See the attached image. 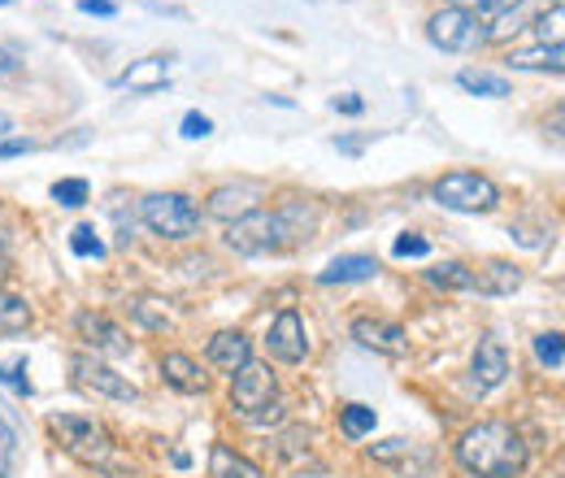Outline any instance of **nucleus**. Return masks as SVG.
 I'll use <instances>...</instances> for the list:
<instances>
[{"label": "nucleus", "instance_id": "nucleus-1", "mask_svg": "<svg viewBox=\"0 0 565 478\" xmlns=\"http://www.w3.org/2000/svg\"><path fill=\"white\" fill-rule=\"evenodd\" d=\"M313 226H318V213L305 209L300 201L287 209H275V213L253 209V213H244V217H235L226 226V244L239 257H266V253H282V248L309 240Z\"/></svg>", "mask_w": 565, "mask_h": 478}, {"label": "nucleus", "instance_id": "nucleus-2", "mask_svg": "<svg viewBox=\"0 0 565 478\" xmlns=\"http://www.w3.org/2000/svg\"><path fill=\"white\" fill-rule=\"evenodd\" d=\"M457 466L475 478H518L526 470V439L509 422H479L457 439Z\"/></svg>", "mask_w": 565, "mask_h": 478}, {"label": "nucleus", "instance_id": "nucleus-3", "mask_svg": "<svg viewBox=\"0 0 565 478\" xmlns=\"http://www.w3.org/2000/svg\"><path fill=\"white\" fill-rule=\"evenodd\" d=\"M49 431H53V439L71 453L74 461L96 466V470H109V466H114V435H109L96 417H83V413H53V417H49Z\"/></svg>", "mask_w": 565, "mask_h": 478}, {"label": "nucleus", "instance_id": "nucleus-4", "mask_svg": "<svg viewBox=\"0 0 565 478\" xmlns=\"http://www.w3.org/2000/svg\"><path fill=\"white\" fill-rule=\"evenodd\" d=\"M430 201L452 213H492L500 205V188L479 170H448L444 179H435Z\"/></svg>", "mask_w": 565, "mask_h": 478}, {"label": "nucleus", "instance_id": "nucleus-5", "mask_svg": "<svg viewBox=\"0 0 565 478\" xmlns=\"http://www.w3.org/2000/svg\"><path fill=\"white\" fill-rule=\"evenodd\" d=\"M143 226L161 240H192L201 226V209L192 205L183 192H152L140 201Z\"/></svg>", "mask_w": 565, "mask_h": 478}, {"label": "nucleus", "instance_id": "nucleus-6", "mask_svg": "<svg viewBox=\"0 0 565 478\" xmlns=\"http://www.w3.org/2000/svg\"><path fill=\"white\" fill-rule=\"evenodd\" d=\"M275 401H279V379L266 361H248L231 374V410L244 413L248 422H257Z\"/></svg>", "mask_w": 565, "mask_h": 478}, {"label": "nucleus", "instance_id": "nucleus-7", "mask_svg": "<svg viewBox=\"0 0 565 478\" xmlns=\"http://www.w3.org/2000/svg\"><path fill=\"white\" fill-rule=\"evenodd\" d=\"M426 40L435 49H444V53H470V49L483 44V22L475 13H466V9H457V4H444L439 13H430Z\"/></svg>", "mask_w": 565, "mask_h": 478}, {"label": "nucleus", "instance_id": "nucleus-8", "mask_svg": "<svg viewBox=\"0 0 565 478\" xmlns=\"http://www.w3.org/2000/svg\"><path fill=\"white\" fill-rule=\"evenodd\" d=\"M71 374L83 392H96V396H105V401H127V405H131V401H140V387H136L131 379H122L114 365L96 361L92 352H74Z\"/></svg>", "mask_w": 565, "mask_h": 478}, {"label": "nucleus", "instance_id": "nucleus-9", "mask_svg": "<svg viewBox=\"0 0 565 478\" xmlns=\"http://www.w3.org/2000/svg\"><path fill=\"white\" fill-rule=\"evenodd\" d=\"M266 348H270V357L282 361V365H300V361L309 357V331H305V318H300L296 309H282L279 318L270 322V331H266Z\"/></svg>", "mask_w": 565, "mask_h": 478}, {"label": "nucleus", "instance_id": "nucleus-10", "mask_svg": "<svg viewBox=\"0 0 565 478\" xmlns=\"http://www.w3.org/2000/svg\"><path fill=\"white\" fill-rule=\"evenodd\" d=\"M509 379V352L495 336H483L475 348V361H470V392L475 396H488L500 383Z\"/></svg>", "mask_w": 565, "mask_h": 478}, {"label": "nucleus", "instance_id": "nucleus-11", "mask_svg": "<svg viewBox=\"0 0 565 478\" xmlns=\"http://www.w3.org/2000/svg\"><path fill=\"white\" fill-rule=\"evenodd\" d=\"M74 331H78V340L87 343V348H96V352H114V357H127L131 352V340H127V331L114 322V318H105V314H78L74 318Z\"/></svg>", "mask_w": 565, "mask_h": 478}, {"label": "nucleus", "instance_id": "nucleus-12", "mask_svg": "<svg viewBox=\"0 0 565 478\" xmlns=\"http://www.w3.org/2000/svg\"><path fill=\"white\" fill-rule=\"evenodd\" d=\"M353 340L370 352H383V357H401L409 348V336L405 327L396 322H379V318H356L353 322Z\"/></svg>", "mask_w": 565, "mask_h": 478}, {"label": "nucleus", "instance_id": "nucleus-13", "mask_svg": "<svg viewBox=\"0 0 565 478\" xmlns=\"http://www.w3.org/2000/svg\"><path fill=\"white\" fill-rule=\"evenodd\" d=\"M161 379H166L174 392H183V396H201V392L210 387V374H205L188 352H166V357H161Z\"/></svg>", "mask_w": 565, "mask_h": 478}, {"label": "nucleus", "instance_id": "nucleus-14", "mask_svg": "<svg viewBox=\"0 0 565 478\" xmlns=\"http://www.w3.org/2000/svg\"><path fill=\"white\" fill-rule=\"evenodd\" d=\"M205 352H210V365H217L222 374H235L239 365L253 361V343H248L244 331H217Z\"/></svg>", "mask_w": 565, "mask_h": 478}, {"label": "nucleus", "instance_id": "nucleus-15", "mask_svg": "<svg viewBox=\"0 0 565 478\" xmlns=\"http://www.w3.org/2000/svg\"><path fill=\"white\" fill-rule=\"evenodd\" d=\"M257 188L253 183H226V188H217L210 196V217H222V222H235V217H244V213H253L257 209Z\"/></svg>", "mask_w": 565, "mask_h": 478}, {"label": "nucleus", "instance_id": "nucleus-16", "mask_svg": "<svg viewBox=\"0 0 565 478\" xmlns=\"http://www.w3.org/2000/svg\"><path fill=\"white\" fill-rule=\"evenodd\" d=\"M470 274H475L470 291H479V296H513L522 287V270L513 262H483L479 270Z\"/></svg>", "mask_w": 565, "mask_h": 478}, {"label": "nucleus", "instance_id": "nucleus-17", "mask_svg": "<svg viewBox=\"0 0 565 478\" xmlns=\"http://www.w3.org/2000/svg\"><path fill=\"white\" fill-rule=\"evenodd\" d=\"M379 274V262L374 257H365V253H344V257H335L327 270H318V283L322 287H331V283H365V278H374Z\"/></svg>", "mask_w": 565, "mask_h": 478}, {"label": "nucleus", "instance_id": "nucleus-18", "mask_svg": "<svg viewBox=\"0 0 565 478\" xmlns=\"http://www.w3.org/2000/svg\"><path fill=\"white\" fill-rule=\"evenodd\" d=\"M118 83L131 87V92H161V87L170 83V62H166V57H143V62H136Z\"/></svg>", "mask_w": 565, "mask_h": 478}, {"label": "nucleus", "instance_id": "nucleus-19", "mask_svg": "<svg viewBox=\"0 0 565 478\" xmlns=\"http://www.w3.org/2000/svg\"><path fill=\"white\" fill-rule=\"evenodd\" d=\"M166 305L170 300H161V296H131L127 300V314L140 322L143 331H174V318H170Z\"/></svg>", "mask_w": 565, "mask_h": 478}, {"label": "nucleus", "instance_id": "nucleus-20", "mask_svg": "<svg viewBox=\"0 0 565 478\" xmlns=\"http://www.w3.org/2000/svg\"><path fill=\"white\" fill-rule=\"evenodd\" d=\"M210 470H213V478H266L262 466H253L244 453H235V448H226V444H213L210 448Z\"/></svg>", "mask_w": 565, "mask_h": 478}, {"label": "nucleus", "instance_id": "nucleus-21", "mask_svg": "<svg viewBox=\"0 0 565 478\" xmlns=\"http://www.w3.org/2000/svg\"><path fill=\"white\" fill-rule=\"evenodd\" d=\"M504 66L509 70H553V74H562L565 53H562V44H540V49L509 53V57H504Z\"/></svg>", "mask_w": 565, "mask_h": 478}, {"label": "nucleus", "instance_id": "nucleus-22", "mask_svg": "<svg viewBox=\"0 0 565 478\" xmlns=\"http://www.w3.org/2000/svg\"><path fill=\"white\" fill-rule=\"evenodd\" d=\"M457 87L470 92V96H488V100L509 96V78H504V74H492V70H461V74H457Z\"/></svg>", "mask_w": 565, "mask_h": 478}, {"label": "nucleus", "instance_id": "nucleus-23", "mask_svg": "<svg viewBox=\"0 0 565 478\" xmlns=\"http://www.w3.org/2000/svg\"><path fill=\"white\" fill-rule=\"evenodd\" d=\"M426 283L439 287V291H470L475 274H470V266H461V262H439V266L426 270Z\"/></svg>", "mask_w": 565, "mask_h": 478}, {"label": "nucleus", "instance_id": "nucleus-24", "mask_svg": "<svg viewBox=\"0 0 565 478\" xmlns=\"http://www.w3.org/2000/svg\"><path fill=\"white\" fill-rule=\"evenodd\" d=\"M31 327V305L22 296H9L0 291V336H18Z\"/></svg>", "mask_w": 565, "mask_h": 478}, {"label": "nucleus", "instance_id": "nucleus-25", "mask_svg": "<svg viewBox=\"0 0 565 478\" xmlns=\"http://www.w3.org/2000/svg\"><path fill=\"white\" fill-rule=\"evenodd\" d=\"M374 422H379V413L370 410V405H344V410H340V426H344V435H349V439L370 435V431H374Z\"/></svg>", "mask_w": 565, "mask_h": 478}, {"label": "nucleus", "instance_id": "nucleus-26", "mask_svg": "<svg viewBox=\"0 0 565 478\" xmlns=\"http://www.w3.org/2000/svg\"><path fill=\"white\" fill-rule=\"evenodd\" d=\"M457 9H466V13H475L479 22H488V18H504V13H513L522 0H452Z\"/></svg>", "mask_w": 565, "mask_h": 478}, {"label": "nucleus", "instance_id": "nucleus-27", "mask_svg": "<svg viewBox=\"0 0 565 478\" xmlns=\"http://www.w3.org/2000/svg\"><path fill=\"white\" fill-rule=\"evenodd\" d=\"M535 357H540V365H548V370H562V365H565L562 336H557V331H544V336H535Z\"/></svg>", "mask_w": 565, "mask_h": 478}, {"label": "nucleus", "instance_id": "nucleus-28", "mask_svg": "<svg viewBox=\"0 0 565 478\" xmlns=\"http://www.w3.org/2000/svg\"><path fill=\"white\" fill-rule=\"evenodd\" d=\"M87 179H62V183H53V201L62 209H78L83 201H87Z\"/></svg>", "mask_w": 565, "mask_h": 478}, {"label": "nucleus", "instance_id": "nucleus-29", "mask_svg": "<svg viewBox=\"0 0 565 478\" xmlns=\"http://www.w3.org/2000/svg\"><path fill=\"white\" fill-rule=\"evenodd\" d=\"M71 248L78 253V257H96V262L105 257V244H100V235H96V231H92L87 222H83V226H74V231H71Z\"/></svg>", "mask_w": 565, "mask_h": 478}, {"label": "nucleus", "instance_id": "nucleus-30", "mask_svg": "<svg viewBox=\"0 0 565 478\" xmlns=\"http://www.w3.org/2000/svg\"><path fill=\"white\" fill-rule=\"evenodd\" d=\"M562 22H565L562 4H553L548 13H540V22H535V35H540V44H562Z\"/></svg>", "mask_w": 565, "mask_h": 478}, {"label": "nucleus", "instance_id": "nucleus-31", "mask_svg": "<svg viewBox=\"0 0 565 478\" xmlns=\"http://www.w3.org/2000/svg\"><path fill=\"white\" fill-rule=\"evenodd\" d=\"M0 383H4V387H13V392H22V396H31L26 361H22V357H13V361H0Z\"/></svg>", "mask_w": 565, "mask_h": 478}, {"label": "nucleus", "instance_id": "nucleus-32", "mask_svg": "<svg viewBox=\"0 0 565 478\" xmlns=\"http://www.w3.org/2000/svg\"><path fill=\"white\" fill-rule=\"evenodd\" d=\"M392 253H396V257H426V253H430V244H426L423 235H401Z\"/></svg>", "mask_w": 565, "mask_h": 478}, {"label": "nucleus", "instance_id": "nucleus-33", "mask_svg": "<svg viewBox=\"0 0 565 478\" xmlns=\"http://www.w3.org/2000/svg\"><path fill=\"white\" fill-rule=\"evenodd\" d=\"M183 136H188V139H205V136H213V123L205 118V114H196V109H192V114L183 118Z\"/></svg>", "mask_w": 565, "mask_h": 478}, {"label": "nucleus", "instance_id": "nucleus-34", "mask_svg": "<svg viewBox=\"0 0 565 478\" xmlns=\"http://www.w3.org/2000/svg\"><path fill=\"white\" fill-rule=\"evenodd\" d=\"M405 453H409L405 439H387V444H374V448H370L374 461H396V457H405Z\"/></svg>", "mask_w": 565, "mask_h": 478}, {"label": "nucleus", "instance_id": "nucleus-35", "mask_svg": "<svg viewBox=\"0 0 565 478\" xmlns=\"http://www.w3.org/2000/svg\"><path fill=\"white\" fill-rule=\"evenodd\" d=\"M31 148H35L31 139H0V161H4V157H26Z\"/></svg>", "mask_w": 565, "mask_h": 478}, {"label": "nucleus", "instance_id": "nucleus-36", "mask_svg": "<svg viewBox=\"0 0 565 478\" xmlns=\"http://www.w3.org/2000/svg\"><path fill=\"white\" fill-rule=\"evenodd\" d=\"M331 109H335V114H349V118H356V114L365 109V100H361V96H335V100H331Z\"/></svg>", "mask_w": 565, "mask_h": 478}, {"label": "nucleus", "instance_id": "nucleus-37", "mask_svg": "<svg viewBox=\"0 0 565 478\" xmlns=\"http://www.w3.org/2000/svg\"><path fill=\"white\" fill-rule=\"evenodd\" d=\"M78 9H83V13H100V18H114V13H118L114 0H78Z\"/></svg>", "mask_w": 565, "mask_h": 478}, {"label": "nucleus", "instance_id": "nucleus-38", "mask_svg": "<svg viewBox=\"0 0 565 478\" xmlns=\"http://www.w3.org/2000/svg\"><path fill=\"white\" fill-rule=\"evenodd\" d=\"M13 444H18V435H13V426L0 417V457H9V453H13Z\"/></svg>", "mask_w": 565, "mask_h": 478}, {"label": "nucleus", "instance_id": "nucleus-39", "mask_svg": "<svg viewBox=\"0 0 565 478\" xmlns=\"http://www.w3.org/2000/svg\"><path fill=\"white\" fill-rule=\"evenodd\" d=\"M18 74V62H13V53H4L0 49V78H13Z\"/></svg>", "mask_w": 565, "mask_h": 478}, {"label": "nucleus", "instance_id": "nucleus-40", "mask_svg": "<svg viewBox=\"0 0 565 478\" xmlns=\"http://www.w3.org/2000/svg\"><path fill=\"white\" fill-rule=\"evenodd\" d=\"M9 136H13V118L0 109V139H9Z\"/></svg>", "mask_w": 565, "mask_h": 478}, {"label": "nucleus", "instance_id": "nucleus-41", "mask_svg": "<svg viewBox=\"0 0 565 478\" xmlns=\"http://www.w3.org/2000/svg\"><path fill=\"white\" fill-rule=\"evenodd\" d=\"M0 478H9V466H4V457H0Z\"/></svg>", "mask_w": 565, "mask_h": 478}, {"label": "nucleus", "instance_id": "nucleus-42", "mask_svg": "<svg viewBox=\"0 0 565 478\" xmlns=\"http://www.w3.org/2000/svg\"><path fill=\"white\" fill-rule=\"evenodd\" d=\"M0 4H9V0H0Z\"/></svg>", "mask_w": 565, "mask_h": 478}]
</instances>
